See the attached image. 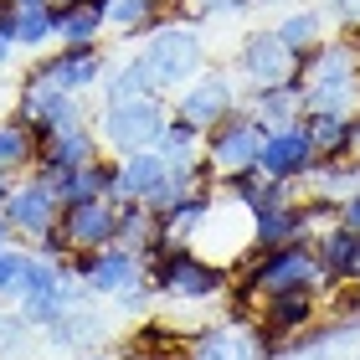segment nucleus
I'll return each instance as SVG.
<instances>
[{"label":"nucleus","instance_id":"obj_19","mask_svg":"<svg viewBox=\"0 0 360 360\" xmlns=\"http://www.w3.org/2000/svg\"><path fill=\"white\" fill-rule=\"evenodd\" d=\"M108 31V15L93 6V0H77V6H52V41L57 46H98Z\"/></svg>","mask_w":360,"mask_h":360},{"label":"nucleus","instance_id":"obj_16","mask_svg":"<svg viewBox=\"0 0 360 360\" xmlns=\"http://www.w3.org/2000/svg\"><path fill=\"white\" fill-rule=\"evenodd\" d=\"M98 155H103V139H98V129H93V119H88V124H72V129H57V134H46L37 165L83 170V165H93Z\"/></svg>","mask_w":360,"mask_h":360},{"label":"nucleus","instance_id":"obj_13","mask_svg":"<svg viewBox=\"0 0 360 360\" xmlns=\"http://www.w3.org/2000/svg\"><path fill=\"white\" fill-rule=\"evenodd\" d=\"M62 232H68L72 252H98V248H113L119 242V206L108 201V195H98V201H72L62 206Z\"/></svg>","mask_w":360,"mask_h":360},{"label":"nucleus","instance_id":"obj_8","mask_svg":"<svg viewBox=\"0 0 360 360\" xmlns=\"http://www.w3.org/2000/svg\"><path fill=\"white\" fill-rule=\"evenodd\" d=\"M237 72H242V83H248L252 93H257V88H283V83H293V77H299V57L278 41L273 26H263V31H252V37L242 41Z\"/></svg>","mask_w":360,"mask_h":360},{"label":"nucleus","instance_id":"obj_7","mask_svg":"<svg viewBox=\"0 0 360 360\" xmlns=\"http://www.w3.org/2000/svg\"><path fill=\"white\" fill-rule=\"evenodd\" d=\"M0 217L11 221L15 242H26V248H31L41 232H52V226L62 221V201H57V191L46 186L41 175H26V180H15V186H11Z\"/></svg>","mask_w":360,"mask_h":360},{"label":"nucleus","instance_id":"obj_22","mask_svg":"<svg viewBox=\"0 0 360 360\" xmlns=\"http://www.w3.org/2000/svg\"><path fill=\"white\" fill-rule=\"evenodd\" d=\"M242 108H248L263 129L299 124V119H304V93H299V77H293V83H283V88H257Z\"/></svg>","mask_w":360,"mask_h":360},{"label":"nucleus","instance_id":"obj_47","mask_svg":"<svg viewBox=\"0 0 360 360\" xmlns=\"http://www.w3.org/2000/svg\"><path fill=\"white\" fill-rule=\"evenodd\" d=\"M52 6H57V11H62V6H77V0H52Z\"/></svg>","mask_w":360,"mask_h":360},{"label":"nucleus","instance_id":"obj_2","mask_svg":"<svg viewBox=\"0 0 360 360\" xmlns=\"http://www.w3.org/2000/svg\"><path fill=\"white\" fill-rule=\"evenodd\" d=\"M144 273H150L155 293L180 299V304H206V299L232 293V273L221 263H206V257L191 252V248H165V252L144 257Z\"/></svg>","mask_w":360,"mask_h":360},{"label":"nucleus","instance_id":"obj_5","mask_svg":"<svg viewBox=\"0 0 360 360\" xmlns=\"http://www.w3.org/2000/svg\"><path fill=\"white\" fill-rule=\"evenodd\" d=\"M268 129L252 119L248 108H232L217 129H206V165L211 175H237V170H257V155H263Z\"/></svg>","mask_w":360,"mask_h":360},{"label":"nucleus","instance_id":"obj_42","mask_svg":"<svg viewBox=\"0 0 360 360\" xmlns=\"http://www.w3.org/2000/svg\"><path fill=\"white\" fill-rule=\"evenodd\" d=\"M11 242H15V232H11V221L0 217V248H11Z\"/></svg>","mask_w":360,"mask_h":360},{"label":"nucleus","instance_id":"obj_3","mask_svg":"<svg viewBox=\"0 0 360 360\" xmlns=\"http://www.w3.org/2000/svg\"><path fill=\"white\" fill-rule=\"evenodd\" d=\"M139 57L155 77V93H180L186 83L206 72V52H201V37H195L191 21H165L155 26L150 37L139 41Z\"/></svg>","mask_w":360,"mask_h":360},{"label":"nucleus","instance_id":"obj_49","mask_svg":"<svg viewBox=\"0 0 360 360\" xmlns=\"http://www.w3.org/2000/svg\"><path fill=\"white\" fill-rule=\"evenodd\" d=\"M355 288H360V278H355Z\"/></svg>","mask_w":360,"mask_h":360},{"label":"nucleus","instance_id":"obj_38","mask_svg":"<svg viewBox=\"0 0 360 360\" xmlns=\"http://www.w3.org/2000/svg\"><path fill=\"white\" fill-rule=\"evenodd\" d=\"M324 6H330L345 26H355V21H360V0H324Z\"/></svg>","mask_w":360,"mask_h":360},{"label":"nucleus","instance_id":"obj_46","mask_svg":"<svg viewBox=\"0 0 360 360\" xmlns=\"http://www.w3.org/2000/svg\"><path fill=\"white\" fill-rule=\"evenodd\" d=\"M6 11H11V0H0V21H6Z\"/></svg>","mask_w":360,"mask_h":360},{"label":"nucleus","instance_id":"obj_24","mask_svg":"<svg viewBox=\"0 0 360 360\" xmlns=\"http://www.w3.org/2000/svg\"><path fill=\"white\" fill-rule=\"evenodd\" d=\"M304 129L314 139L319 160H350L355 155V119H340V113H304Z\"/></svg>","mask_w":360,"mask_h":360},{"label":"nucleus","instance_id":"obj_30","mask_svg":"<svg viewBox=\"0 0 360 360\" xmlns=\"http://www.w3.org/2000/svg\"><path fill=\"white\" fill-rule=\"evenodd\" d=\"M160 15H165V6H155V0H113V6H108V26L144 41L155 26H165Z\"/></svg>","mask_w":360,"mask_h":360},{"label":"nucleus","instance_id":"obj_12","mask_svg":"<svg viewBox=\"0 0 360 360\" xmlns=\"http://www.w3.org/2000/svg\"><path fill=\"white\" fill-rule=\"evenodd\" d=\"M31 72L46 77V83L62 88V93L83 98V93H93L98 83H103L108 57H103V46H57V57H37Z\"/></svg>","mask_w":360,"mask_h":360},{"label":"nucleus","instance_id":"obj_44","mask_svg":"<svg viewBox=\"0 0 360 360\" xmlns=\"http://www.w3.org/2000/svg\"><path fill=\"white\" fill-rule=\"evenodd\" d=\"M350 41H355V52H360V21H355V26H350Z\"/></svg>","mask_w":360,"mask_h":360},{"label":"nucleus","instance_id":"obj_32","mask_svg":"<svg viewBox=\"0 0 360 360\" xmlns=\"http://www.w3.org/2000/svg\"><path fill=\"white\" fill-rule=\"evenodd\" d=\"M26 268H31V248H21V242L0 248V299H15V293H21Z\"/></svg>","mask_w":360,"mask_h":360},{"label":"nucleus","instance_id":"obj_48","mask_svg":"<svg viewBox=\"0 0 360 360\" xmlns=\"http://www.w3.org/2000/svg\"><path fill=\"white\" fill-rule=\"evenodd\" d=\"M155 6H175V0H155Z\"/></svg>","mask_w":360,"mask_h":360},{"label":"nucleus","instance_id":"obj_9","mask_svg":"<svg viewBox=\"0 0 360 360\" xmlns=\"http://www.w3.org/2000/svg\"><path fill=\"white\" fill-rule=\"evenodd\" d=\"M68 268H72V278L88 293H103V299L124 293L129 283H139V278H150V273H144V257L119 248V242H113V248H98V252H77Z\"/></svg>","mask_w":360,"mask_h":360},{"label":"nucleus","instance_id":"obj_43","mask_svg":"<svg viewBox=\"0 0 360 360\" xmlns=\"http://www.w3.org/2000/svg\"><path fill=\"white\" fill-rule=\"evenodd\" d=\"M129 360H170V355H160V350H134Z\"/></svg>","mask_w":360,"mask_h":360},{"label":"nucleus","instance_id":"obj_45","mask_svg":"<svg viewBox=\"0 0 360 360\" xmlns=\"http://www.w3.org/2000/svg\"><path fill=\"white\" fill-rule=\"evenodd\" d=\"M88 360H113V355H103V350H93V355H88Z\"/></svg>","mask_w":360,"mask_h":360},{"label":"nucleus","instance_id":"obj_21","mask_svg":"<svg viewBox=\"0 0 360 360\" xmlns=\"http://www.w3.org/2000/svg\"><path fill=\"white\" fill-rule=\"evenodd\" d=\"M191 360H257V335L237 324H211L191 340Z\"/></svg>","mask_w":360,"mask_h":360},{"label":"nucleus","instance_id":"obj_10","mask_svg":"<svg viewBox=\"0 0 360 360\" xmlns=\"http://www.w3.org/2000/svg\"><path fill=\"white\" fill-rule=\"evenodd\" d=\"M237 103H242V98H237L232 72H201L195 83L180 88V98L170 103V113H175V119H186V124H195L206 134V129H217Z\"/></svg>","mask_w":360,"mask_h":360},{"label":"nucleus","instance_id":"obj_1","mask_svg":"<svg viewBox=\"0 0 360 360\" xmlns=\"http://www.w3.org/2000/svg\"><path fill=\"white\" fill-rule=\"evenodd\" d=\"M299 93L304 113H340V119H360V52L355 41L330 37L299 62Z\"/></svg>","mask_w":360,"mask_h":360},{"label":"nucleus","instance_id":"obj_14","mask_svg":"<svg viewBox=\"0 0 360 360\" xmlns=\"http://www.w3.org/2000/svg\"><path fill=\"white\" fill-rule=\"evenodd\" d=\"M309 242H314V257H319V273H324V293L360 278V232H350L345 221L324 226Z\"/></svg>","mask_w":360,"mask_h":360},{"label":"nucleus","instance_id":"obj_26","mask_svg":"<svg viewBox=\"0 0 360 360\" xmlns=\"http://www.w3.org/2000/svg\"><path fill=\"white\" fill-rule=\"evenodd\" d=\"M155 155L165 160V165H201L206 160V134L170 113V124L160 129V139H155Z\"/></svg>","mask_w":360,"mask_h":360},{"label":"nucleus","instance_id":"obj_25","mask_svg":"<svg viewBox=\"0 0 360 360\" xmlns=\"http://www.w3.org/2000/svg\"><path fill=\"white\" fill-rule=\"evenodd\" d=\"M119 248L150 257V252H165V242H160V217L144 201H124L119 206Z\"/></svg>","mask_w":360,"mask_h":360},{"label":"nucleus","instance_id":"obj_28","mask_svg":"<svg viewBox=\"0 0 360 360\" xmlns=\"http://www.w3.org/2000/svg\"><path fill=\"white\" fill-rule=\"evenodd\" d=\"M0 31H6L15 46H26V52H41V46L52 41V6H41V11H6Z\"/></svg>","mask_w":360,"mask_h":360},{"label":"nucleus","instance_id":"obj_20","mask_svg":"<svg viewBox=\"0 0 360 360\" xmlns=\"http://www.w3.org/2000/svg\"><path fill=\"white\" fill-rule=\"evenodd\" d=\"M273 31H278V41L304 62L314 46L330 41V15H324L319 6H293V11H283V21H278Z\"/></svg>","mask_w":360,"mask_h":360},{"label":"nucleus","instance_id":"obj_11","mask_svg":"<svg viewBox=\"0 0 360 360\" xmlns=\"http://www.w3.org/2000/svg\"><path fill=\"white\" fill-rule=\"evenodd\" d=\"M314 165H319V155H314V139H309L304 119L299 124H283V129H268L263 155H257V170H263L268 180H288V186H299V180H309Z\"/></svg>","mask_w":360,"mask_h":360},{"label":"nucleus","instance_id":"obj_40","mask_svg":"<svg viewBox=\"0 0 360 360\" xmlns=\"http://www.w3.org/2000/svg\"><path fill=\"white\" fill-rule=\"evenodd\" d=\"M11 52H15V41L6 37V31H0V68H6V62H11Z\"/></svg>","mask_w":360,"mask_h":360},{"label":"nucleus","instance_id":"obj_35","mask_svg":"<svg viewBox=\"0 0 360 360\" xmlns=\"http://www.w3.org/2000/svg\"><path fill=\"white\" fill-rule=\"evenodd\" d=\"M150 293H155V283H150V278H139V283H129L124 293H113V299H119L124 314H139V309L150 304Z\"/></svg>","mask_w":360,"mask_h":360},{"label":"nucleus","instance_id":"obj_37","mask_svg":"<svg viewBox=\"0 0 360 360\" xmlns=\"http://www.w3.org/2000/svg\"><path fill=\"white\" fill-rule=\"evenodd\" d=\"M273 360H324V345H304V340H299V345H288L283 355H273Z\"/></svg>","mask_w":360,"mask_h":360},{"label":"nucleus","instance_id":"obj_39","mask_svg":"<svg viewBox=\"0 0 360 360\" xmlns=\"http://www.w3.org/2000/svg\"><path fill=\"white\" fill-rule=\"evenodd\" d=\"M41 6H52V0H11V11H41Z\"/></svg>","mask_w":360,"mask_h":360},{"label":"nucleus","instance_id":"obj_29","mask_svg":"<svg viewBox=\"0 0 360 360\" xmlns=\"http://www.w3.org/2000/svg\"><path fill=\"white\" fill-rule=\"evenodd\" d=\"M46 335H52V345H57V350H88V345H98L103 324H98V314H93V309H83V304H77V309H68V314H62V319H57Z\"/></svg>","mask_w":360,"mask_h":360},{"label":"nucleus","instance_id":"obj_15","mask_svg":"<svg viewBox=\"0 0 360 360\" xmlns=\"http://www.w3.org/2000/svg\"><path fill=\"white\" fill-rule=\"evenodd\" d=\"M165 180H170V165H165L155 150L124 155V160H119V180H113V195H108V201H113V206H124V201H144V206H150Z\"/></svg>","mask_w":360,"mask_h":360},{"label":"nucleus","instance_id":"obj_31","mask_svg":"<svg viewBox=\"0 0 360 360\" xmlns=\"http://www.w3.org/2000/svg\"><path fill=\"white\" fill-rule=\"evenodd\" d=\"M68 278H72V268L46 263V257L31 252V268H26V278H21V293H15V304H21V299H37V293H62V288H68Z\"/></svg>","mask_w":360,"mask_h":360},{"label":"nucleus","instance_id":"obj_36","mask_svg":"<svg viewBox=\"0 0 360 360\" xmlns=\"http://www.w3.org/2000/svg\"><path fill=\"white\" fill-rule=\"evenodd\" d=\"M340 221H345L350 232H360V191H350L345 201H340Z\"/></svg>","mask_w":360,"mask_h":360},{"label":"nucleus","instance_id":"obj_34","mask_svg":"<svg viewBox=\"0 0 360 360\" xmlns=\"http://www.w3.org/2000/svg\"><path fill=\"white\" fill-rule=\"evenodd\" d=\"M31 324L21 319V309H0V350H21Z\"/></svg>","mask_w":360,"mask_h":360},{"label":"nucleus","instance_id":"obj_18","mask_svg":"<svg viewBox=\"0 0 360 360\" xmlns=\"http://www.w3.org/2000/svg\"><path fill=\"white\" fill-rule=\"evenodd\" d=\"M309 217H304V201H283V206H268L252 217V248H288V242H309Z\"/></svg>","mask_w":360,"mask_h":360},{"label":"nucleus","instance_id":"obj_33","mask_svg":"<svg viewBox=\"0 0 360 360\" xmlns=\"http://www.w3.org/2000/svg\"><path fill=\"white\" fill-rule=\"evenodd\" d=\"M31 252H37V257H46V263H62V268H68L72 263V242H68V232H62V226H52V232H41L37 242H31Z\"/></svg>","mask_w":360,"mask_h":360},{"label":"nucleus","instance_id":"obj_27","mask_svg":"<svg viewBox=\"0 0 360 360\" xmlns=\"http://www.w3.org/2000/svg\"><path fill=\"white\" fill-rule=\"evenodd\" d=\"M98 103H129V98H150L155 93V77L144 68V57H124L119 68L103 72V83H98Z\"/></svg>","mask_w":360,"mask_h":360},{"label":"nucleus","instance_id":"obj_41","mask_svg":"<svg viewBox=\"0 0 360 360\" xmlns=\"http://www.w3.org/2000/svg\"><path fill=\"white\" fill-rule=\"evenodd\" d=\"M11 186H15V175H11V170H0V206H6V195H11Z\"/></svg>","mask_w":360,"mask_h":360},{"label":"nucleus","instance_id":"obj_6","mask_svg":"<svg viewBox=\"0 0 360 360\" xmlns=\"http://www.w3.org/2000/svg\"><path fill=\"white\" fill-rule=\"evenodd\" d=\"M15 119H26V124L46 139V134H57V129L88 124V113H83V98H72V93L52 88L46 77H37V72L26 68L21 88H15Z\"/></svg>","mask_w":360,"mask_h":360},{"label":"nucleus","instance_id":"obj_23","mask_svg":"<svg viewBox=\"0 0 360 360\" xmlns=\"http://www.w3.org/2000/svg\"><path fill=\"white\" fill-rule=\"evenodd\" d=\"M37 155H41V134L31 129L26 119H0V170L11 175H31L37 170Z\"/></svg>","mask_w":360,"mask_h":360},{"label":"nucleus","instance_id":"obj_17","mask_svg":"<svg viewBox=\"0 0 360 360\" xmlns=\"http://www.w3.org/2000/svg\"><path fill=\"white\" fill-rule=\"evenodd\" d=\"M217 186H221V195H232V201H237L242 211H252V217H257V211H268V206L299 201L288 180H268L263 170H237V175H221Z\"/></svg>","mask_w":360,"mask_h":360},{"label":"nucleus","instance_id":"obj_4","mask_svg":"<svg viewBox=\"0 0 360 360\" xmlns=\"http://www.w3.org/2000/svg\"><path fill=\"white\" fill-rule=\"evenodd\" d=\"M170 124V103L160 93L150 98H129V103H103L98 108V139H103V155L124 160V155H139V150H155L160 129Z\"/></svg>","mask_w":360,"mask_h":360}]
</instances>
